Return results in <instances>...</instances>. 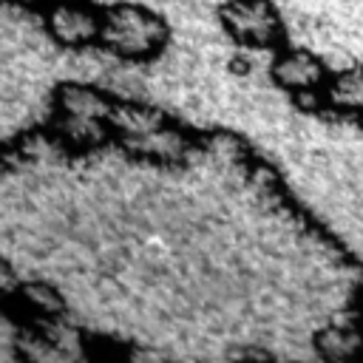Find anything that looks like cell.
Wrapping results in <instances>:
<instances>
[{"label": "cell", "mask_w": 363, "mask_h": 363, "mask_svg": "<svg viewBox=\"0 0 363 363\" xmlns=\"http://www.w3.org/2000/svg\"><path fill=\"white\" fill-rule=\"evenodd\" d=\"M116 96L88 82H60L51 96V139L68 153H94L113 142Z\"/></svg>", "instance_id": "cell-1"}, {"label": "cell", "mask_w": 363, "mask_h": 363, "mask_svg": "<svg viewBox=\"0 0 363 363\" xmlns=\"http://www.w3.org/2000/svg\"><path fill=\"white\" fill-rule=\"evenodd\" d=\"M111 122H113V142L133 159H145L156 164H182L196 150V139L150 105L116 99V111Z\"/></svg>", "instance_id": "cell-2"}, {"label": "cell", "mask_w": 363, "mask_h": 363, "mask_svg": "<svg viewBox=\"0 0 363 363\" xmlns=\"http://www.w3.org/2000/svg\"><path fill=\"white\" fill-rule=\"evenodd\" d=\"M170 43V26L162 14L142 3H111L102 6V37L99 45L125 62H150Z\"/></svg>", "instance_id": "cell-3"}, {"label": "cell", "mask_w": 363, "mask_h": 363, "mask_svg": "<svg viewBox=\"0 0 363 363\" xmlns=\"http://www.w3.org/2000/svg\"><path fill=\"white\" fill-rule=\"evenodd\" d=\"M269 77L281 91L295 96L301 108L318 111L323 108V88L332 71L315 51L301 48V45H284L275 51L269 62Z\"/></svg>", "instance_id": "cell-4"}, {"label": "cell", "mask_w": 363, "mask_h": 363, "mask_svg": "<svg viewBox=\"0 0 363 363\" xmlns=\"http://www.w3.org/2000/svg\"><path fill=\"white\" fill-rule=\"evenodd\" d=\"M227 37L244 48H284L286 28L269 0H227L218 9Z\"/></svg>", "instance_id": "cell-5"}, {"label": "cell", "mask_w": 363, "mask_h": 363, "mask_svg": "<svg viewBox=\"0 0 363 363\" xmlns=\"http://www.w3.org/2000/svg\"><path fill=\"white\" fill-rule=\"evenodd\" d=\"M45 34L71 51L99 45L102 37V6L91 0H48L43 11Z\"/></svg>", "instance_id": "cell-6"}, {"label": "cell", "mask_w": 363, "mask_h": 363, "mask_svg": "<svg viewBox=\"0 0 363 363\" xmlns=\"http://www.w3.org/2000/svg\"><path fill=\"white\" fill-rule=\"evenodd\" d=\"M34 332H20L17 354L23 363H91L85 354L82 332L60 320L34 323Z\"/></svg>", "instance_id": "cell-7"}, {"label": "cell", "mask_w": 363, "mask_h": 363, "mask_svg": "<svg viewBox=\"0 0 363 363\" xmlns=\"http://www.w3.org/2000/svg\"><path fill=\"white\" fill-rule=\"evenodd\" d=\"M17 301L20 312L28 315L31 323H45V320H62L68 312V303L62 292L48 284V281H20L17 289L9 295Z\"/></svg>", "instance_id": "cell-8"}, {"label": "cell", "mask_w": 363, "mask_h": 363, "mask_svg": "<svg viewBox=\"0 0 363 363\" xmlns=\"http://www.w3.org/2000/svg\"><path fill=\"white\" fill-rule=\"evenodd\" d=\"M323 363H357L363 360V332L352 323H326L312 337Z\"/></svg>", "instance_id": "cell-9"}, {"label": "cell", "mask_w": 363, "mask_h": 363, "mask_svg": "<svg viewBox=\"0 0 363 363\" xmlns=\"http://www.w3.org/2000/svg\"><path fill=\"white\" fill-rule=\"evenodd\" d=\"M323 108L363 122V65H352L329 77L323 88Z\"/></svg>", "instance_id": "cell-10"}, {"label": "cell", "mask_w": 363, "mask_h": 363, "mask_svg": "<svg viewBox=\"0 0 363 363\" xmlns=\"http://www.w3.org/2000/svg\"><path fill=\"white\" fill-rule=\"evenodd\" d=\"M9 3H23V6H37V3H43V0H9Z\"/></svg>", "instance_id": "cell-11"}, {"label": "cell", "mask_w": 363, "mask_h": 363, "mask_svg": "<svg viewBox=\"0 0 363 363\" xmlns=\"http://www.w3.org/2000/svg\"><path fill=\"white\" fill-rule=\"evenodd\" d=\"M357 363H363V360H357Z\"/></svg>", "instance_id": "cell-12"}]
</instances>
